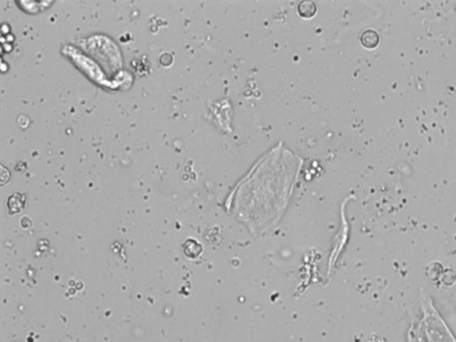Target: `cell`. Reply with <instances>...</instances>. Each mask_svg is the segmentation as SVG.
<instances>
[{"label":"cell","instance_id":"3","mask_svg":"<svg viewBox=\"0 0 456 342\" xmlns=\"http://www.w3.org/2000/svg\"><path fill=\"white\" fill-rule=\"evenodd\" d=\"M318 11L317 5L311 0L301 1L297 5V13L305 19H310L314 17Z\"/></svg>","mask_w":456,"mask_h":342},{"label":"cell","instance_id":"1","mask_svg":"<svg viewBox=\"0 0 456 342\" xmlns=\"http://www.w3.org/2000/svg\"><path fill=\"white\" fill-rule=\"evenodd\" d=\"M24 194H22L20 193H15V194H12L7 200V207H8L9 213L11 215L18 213V212L22 211V209L24 208Z\"/></svg>","mask_w":456,"mask_h":342},{"label":"cell","instance_id":"2","mask_svg":"<svg viewBox=\"0 0 456 342\" xmlns=\"http://www.w3.org/2000/svg\"><path fill=\"white\" fill-rule=\"evenodd\" d=\"M360 41L365 48L372 49L375 48L379 45L380 37L375 30H366L363 32L360 37Z\"/></svg>","mask_w":456,"mask_h":342},{"label":"cell","instance_id":"4","mask_svg":"<svg viewBox=\"0 0 456 342\" xmlns=\"http://www.w3.org/2000/svg\"><path fill=\"white\" fill-rule=\"evenodd\" d=\"M183 251L187 258H195L203 251V247L197 241L188 239L183 244Z\"/></svg>","mask_w":456,"mask_h":342}]
</instances>
